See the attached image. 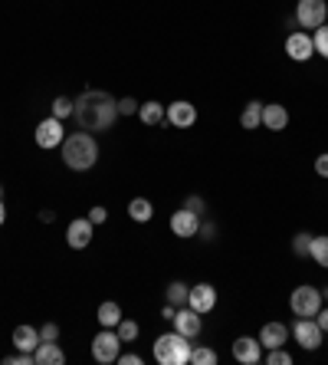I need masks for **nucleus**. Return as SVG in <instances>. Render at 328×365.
Segmentation results:
<instances>
[{"label": "nucleus", "instance_id": "nucleus-1", "mask_svg": "<svg viewBox=\"0 0 328 365\" xmlns=\"http://www.w3.org/2000/svg\"><path fill=\"white\" fill-rule=\"evenodd\" d=\"M73 119H76V125L83 132H109L118 119V99H112L102 89H85L76 99Z\"/></svg>", "mask_w": 328, "mask_h": 365}, {"label": "nucleus", "instance_id": "nucleus-2", "mask_svg": "<svg viewBox=\"0 0 328 365\" xmlns=\"http://www.w3.org/2000/svg\"><path fill=\"white\" fill-rule=\"evenodd\" d=\"M59 152H63L66 168H73V171H89L99 162V142L92 138V132H83V128L63 138Z\"/></svg>", "mask_w": 328, "mask_h": 365}, {"label": "nucleus", "instance_id": "nucleus-3", "mask_svg": "<svg viewBox=\"0 0 328 365\" xmlns=\"http://www.w3.org/2000/svg\"><path fill=\"white\" fill-rule=\"evenodd\" d=\"M191 339L187 336H181V332H164V336H158L154 339V359H158L161 365H187L191 362Z\"/></svg>", "mask_w": 328, "mask_h": 365}, {"label": "nucleus", "instance_id": "nucleus-4", "mask_svg": "<svg viewBox=\"0 0 328 365\" xmlns=\"http://www.w3.org/2000/svg\"><path fill=\"white\" fill-rule=\"evenodd\" d=\"M118 352H122V339H118V332L102 326V332L92 339V359L95 362H102V365H112L118 359Z\"/></svg>", "mask_w": 328, "mask_h": 365}, {"label": "nucleus", "instance_id": "nucleus-5", "mask_svg": "<svg viewBox=\"0 0 328 365\" xmlns=\"http://www.w3.org/2000/svg\"><path fill=\"white\" fill-rule=\"evenodd\" d=\"M289 306H292L295 316H319L322 309V293L315 287H299L292 289V297H289Z\"/></svg>", "mask_w": 328, "mask_h": 365}, {"label": "nucleus", "instance_id": "nucleus-6", "mask_svg": "<svg viewBox=\"0 0 328 365\" xmlns=\"http://www.w3.org/2000/svg\"><path fill=\"white\" fill-rule=\"evenodd\" d=\"M33 138H36V145L40 148H59L63 145V138H66V128H63V119H56V115H50V119H43L40 125H36V132H33Z\"/></svg>", "mask_w": 328, "mask_h": 365}, {"label": "nucleus", "instance_id": "nucleus-7", "mask_svg": "<svg viewBox=\"0 0 328 365\" xmlns=\"http://www.w3.org/2000/svg\"><path fill=\"white\" fill-rule=\"evenodd\" d=\"M328 17V4L325 0H299V7H295V20L299 26H312V30H319Z\"/></svg>", "mask_w": 328, "mask_h": 365}, {"label": "nucleus", "instance_id": "nucleus-8", "mask_svg": "<svg viewBox=\"0 0 328 365\" xmlns=\"http://www.w3.org/2000/svg\"><path fill=\"white\" fill-rule=\"evenodd\" d=\"M292 332H295V342L302 349H309V352L322 346V326L312 316H299V323L292 326Z\"/></svg>", "mask_w": 328, "mask_h": 365}, {"label": "nucleus", "instance_id": "nucleus-9", "mask_svg": "<svg viewBox=\"0 0 328 365\" xmlns=\"http://www.w3.org/2000/svg\"><path fill=\"white\" fill-rule=\"evenodd\" d=\"M286 56L295 63H305L315 56V43H312L309 34H302V30H295V34H289L286 40Z\"/></svg>", "mask_w": 328, "mask_h": 365}, {"label": "nucleus", "instance_id": "nucleus-10", "mask_svg": "<svg viewBox=\"0 0 328 365\" xmlns=\"http://www.w3.org/2000/svg\"><path fill=\"white\" fill-rule=\"evenodd\" d=\"M164 119H168L174 128H191L194 122H197V106H191L187 99H177L164 109Z\"/></svg>", "mask_w": 328, "mask_h": 365}, {"label": "nucleus", "instance_id": "nucleus-11", "mask_svg": "<svg viewBox=\"0 0 328 365\" xmlns=\"http://www.w3.org/2000/svg\"><path fill=\"white\" fill-rule=\"evenodd\" d=\"M92 234H95V224L89 217H76V221L66 227V240L73 250H85V247L92 244Z\"/></svg>", "mask_w": 328, "mask_h": 365}, {"label": "nucleus", "instance_id": "nucleus-12", "mask_svg": "<svg viewBox=\"0 0 328 365\" xmlns=\"http://www.w3.org/2000/svg\"><path fill=\"white\" fill-rule=\"evenodd\" d=\"M187 306L197 309L201 316H207L213 306H217V289H213L211 283H197V287H191V293H187Z\"/></svg>", "mask_w": 328, "mask_h": 365}, {"label": "nucleus", "instance_id": "nucleus-13", "mask_svg": "<svg viewBox=\"0 0 328 365\" xmlns=\"http://www.w3.org/2000/svg\"><path fill=\"white\" fill-rule=\"evenodd\" d=\"M174 329L181 332V336H187V339H197L203 329V319L197 309H191V306H184V309H177L174 316Z\"/></svg>", "mask_w": 328, "mask_h": 365}, {"label": "nucleus", "instance_id": "nucleus-14", "mask_svg": "<svg viewBox=\"0 0 328 365\" xmlns=\"http://www.w3.org/2000/svg\"><path fill=\"white\" fill-rule=\"evenodd\" d=\"M171 230H174V237H197V230H201V217L194 211H174L171 214Z\"/></svg>", "mask_w": 328, "mask_h": 365}, {"label": "nucleus", "instance_id": "nucleus-15", "mask_svg": "<svg viewBox=\"0 0 328 365\" xmlns=\"http://www.w3.org/2000/svg\"><path fill=\"white\" fill-rule=\"evenodd\" d=\"M233 359L243 365H256L263 359V346L260 339H253V336H240V339L233 342Z\"/></svg>", "mask_w": 328, "mask_h": 365}, {"label": "nucleus", "instance_id": "nucleus-16", "mask_svg": "<svg viewBox=\"0 0 328 365\" xmlns=\"http://www.w3.org/2000/svg\"><path fill=\"white\" fill-rule=\"evenodd\" d=\"M260 346L263 349H282L289 342V326H282V323H266L260 329Z\"/></svg>", "mask_w": 328, "mask_h": 365}, {"label": "nucleus", "instance_id": "nucleus-17", "mask_svg": "<svg viewBox=\"0 0 328 365\" xmlns=\"http://www.w3.org/2000/svg\"><path fill=\"white\" fill-rule=\"evenodd\" d=\"M263 125L270 128V132H282V128L289 125L286 106H279V102H270V106H263Z\"/></svg>", "mask_w": 328, "mask_h": 365}, {"label": "nucleus", "instance_id": "nucleus-18", "mask_svg": "<svg viewBox=\"0 0 328 365\" xmlns=\"http://www.w3.org/2000/svg\"><path fill=\"white\" fill-rule=\"evenodd\" d=\"M66 352L59 349V342H40L33 352V365H63Z\"/></svg>", "mask_w": 328, "mask_h": 365}, {"label": "nucleus", "instance_id": "nucleus-19", "mask_svg": "<svg viewBox=\"0 0 328 365\" xmlns=\"http://www.w3.org/2000/svg\"><path fill=\"white\" fill-rule=\"evenodd\" d=\"M40 329H33V326H17L14 329V346L20 349V352H36V346H40Z\"/></svg>", "mask_w": 328, "mask_h": 365}, {"label": "nucleus", "instance_id": "nucleus-20", "mask_svg": "<svg viewBox=\"0 0 328 365\" xmlns=\"http://www.w3.org/2000/svg\"><path fill=\"white\" fill-rule=\"evenodd\" d=\"M128 217L138 224H148L154 217V207L148 197H135V201H128Z\"/></svg>", "mask_w": 328, "mask_h": 365}, {"label": "nucleus", "instance_id": "nucleus-21", "mask_svg": "<svg viewBox=\"0 0 328 365\" xmlns=\"http://www.w3.org/2000/svg\"><path fill=\"white\" fill-rule=\"evenodd\" d=\"M138 119L144 122V125H161V122H164V106H161V102H142V106H138Z\"/></svg>", "mask_w": 328, "mask_h": 365}, {"label": "nucleus", "instance_id": "nucleus-22", "mask_svg": "<svg viewBox=\"0 0 328 365\" xmlns=\"http://www.w3.org/2000/svg\"><path fill=\"white\" fill-rule=\"evenodd\" d=\"M240 125L243 128H260L263 125V102H246L243 112H240Z\"/></svg>", "mask_w": 328, "mask_h": 365}, {"label": "nucleus", "instance_id": "nucleus-23", "mask_svg": "<svg viewBox=\"0 0 328 365\" xmlns=\"http://www.w3.org/2000/svg\"><path fill=\"white\" fill-rule=\"evenodd\" d=\"M99 323L105 326V329H115V326L122 323V306L118 303H102L99 306Z\"/></svg>", "mask_w": 328, "mask_h": 365}, {"label": "nucleus", "instance_id": "nucleus-24", "mask_svg": "<svg viewBox=\"0 0 328 365\" xmlns=\"http://www.w3.org/2000/svg\"><path fill=\"white\" fill-rule=\"evenodd\" d=\"M309 257H312V260H315L319 267H325V270H328V237H312Z\"/></svg>", "mask_w": 328, "mask_h": 365}, {"label": "nucleus", "instance_id": "nucleus-25", "mask_svg": "<svg viewBox=\"0 0 328 365\" xmlns=\"http://www.w3.org/2000/svg\"><path fill=\"white\" fill-rule=\"evenodd\" d=\"M187 365H217V352L207 346H197V349H191V362Z\"/></svg>", "mask_w": 328, "mask_h": 365}, {"label": "nucleus", "instance_id": "nucleus-26", "mask_svg": "<svg viewBox=\"0 0 328 365\" xmlns=\"http://www.w3.org/2000/svg\"><path fill=\"white\" fill-rule=\"evenodd\" d=\"M115 332H118V339H122V342H135L142 329H138L135 319H125V316H122V323L115 326Z\"/></svg>", "mask_w": 328, "mask_h": 365}, {"label": "nucleus", "instance_id": "nucleus-27", "mask_svg": "<svg viewBox=\"0 0 328 365\" xmlns=\"http://www.w3.org/2000/svg\"><path fill=\"white\" fill-rule=\"evenodd\" d=\"M187 293H191V287H187V283H181V280H174V283L168 287V303L187 306Z\"/></svg>", "mask_w": 328, "mask_h": 365}, {"label": "nucleus", "instance_id": "nucleus-28", "mask_svg": "<svg viewBox=\"0 0 328 365\" xmlns=\"http://www.w3.org/2000/svg\"><path fill=\"white\" fill-rule=\"evenodd\" d=\"M73 109H76V102L66 99V96H59V99L53 102V115H56V119H69V115H73Z\"/></svg>", "mask_w": 328, "mask_h": 365}, {"label": "nucleus", "instance_id": "nucleus-29", "mask_svg": "<svg viewBox=\"0 0 328 365\" xmlns=\"http://www.w3.org/2000/svg\"><path fill=\"white\" fill-rule=\"evenodd\" d=\"M292 250H295V257H309V250H312V234H295L292 237Z\"/></svg>", "mask_w": 328, "mask_h": 365}, {"label": "nucleus", "instance_id": "nucleus-30", "mask_svg": "<svg viewBox=\"0 0 328 365\" xmlns=\"http://www.w3.org/2000/svg\"><path fill=\"white\" fill-rule=\"evenodd\" d=\"M312 43H315V53H322V56L328 60V26L325 24H322L319 30L312 34Z\"/></svg>", "mask_w": 328, "mask_h": 365}, {"label": "nucleus", "instance_id": "nucleus-31", "mask_svg": "<svg viewBox=\"0 0 328 365\" xmlns=\"http://www.w3.org/2000/svg\"><path fill=\"white\" fill-rule=\"evenodd\" d=\"M292 356H289L286 349H266V365H289Z\"/></svg>", "mask_w": 328, "mask_h": 365}, {"label": "nucleus", "instance_id": "nucleus-32", "mask_svg": "<svg viewBox=\"0 0 328 365\" xmlns=\"http://www.w3.org/2000/svg\"><path fill=\"white\" fill-rule=\"evenodd\" d=\"M135 112H138V102L132 99V96L118 99V115H135Z\"/></svg>", "mask_w": 328, "mask_h": 365}, {"label": "nucleus", "instance_id": "nucleus-33", "mask_svg": "<svg viewBox=\"0 0 328 365\" xmlns=\"http://www.w3.org/2000/svg\"><path fill=\"white\" fill-rule=\"evenodd\" d=\"M40 339H43V342H56V339H59V326H56V323L40 326Z\"/></svg>", "mask_w": 328, "mask_h": 365}, {"label": "nucleus", "instance_id": "nucleus-34", "mask_svg": "<svg viewBox=\"0 0 328 365\" xmlns=\"http://www.w3.org/2000/svg\"><path fill=\"white\" fill-rule=\"evenodd\" d=\"M4 362L7 365H33V352H17V356H7Z\"/></svg>", "mask_w": 328, "mask_h": 365}, {"label": "nucleus", "instance_id": "nucleus-35", "mask_svg": "<svg viewBox=\"0 0 328 365\" xmlns=\"http://www.w3.org/2000/svg\"><path fill=\"white\" fill-rule=\"evenodd\" d=\"M105 217H109V211H105L102 204H95L92 211H89V221H92V224H105Z\"/></svg>", "mask_w": 328, "mask_h": 365}, {"label": "nucleus", "instance_id": "nucleus-36", "mask_svg": "<svg viewBox=\"0 0 328 365\" xmlns=\"http://www.w3.org/2000/svg\"><path fill=\"white\" fill-rule=\"evenodd\" d=\"M115 362H118V365H142V356H138V352H125V356L118 352Z\"/></svg>", "mask_w": 328, "mask_h": 365}, {"label": "nucleus", "instance_id": "nucleus-37", "mask_svg": "<svg viewBox=\"0 0 328 365\" xmlns=\"http://www.w3.org/2000/svg\"><path fill=\"white\" fill-rule=\"evenodd\" d=\"M184 207H187V211H194L197 217H201V214H203V197H187Z\"/></svg>", "mask_w": 328, "mask_h": 365}, {"label": "nucleus", "instance_id": "nucleus-38", "mask_svg": "<svg viewBox=\"0 0 328 365\" xmlns=\"http://www.w3.org/2000/svg\"><path fill=\"white\" fill-rule=\"evenodd\" d=\"M315 171H319L322 178H328V152H322L319 158H315Z\"/></svg>", "mask_w": 328, "mask_h": 365}, {"label": "nucleus", "instance_id": "nucleus-39", "mask_svg": "<svg viewBox=\"0 0 328 365\" xmlns=\"http://www.w3.org/2000/svg\"><path fill=\"white\" fill-rule=\"evenodd\" d=\"M315 323L322 326V332H328V306L325 309H319V319H315Z\"/></svg>", "mask_w": 328, "mask_h": 365}, {"label": "nucleus", "instance_id": "nucleus-40", "mask_svg": "<svg viewBox=\"0 0 328 365\" xmlns=\"http://www.w3.org/2000/svg\"><path fill=\"white\" fill-rule=\"evenodd\" d=\"M197 234H203V237L211 240L213 234H217V227H213V224H201V230H197Z\"/></svg>", "mask_w": 328, "mask_h": 365}, {"label": "nucleus", "instance_id": "nucleus-41", "mask_svg": "<svg viewBox=\"0 0 328 365\" xmlns=\"http://www.w3.org/2000/svg\"><path fill=\"white\" fill-rule=\"evenodd\" d=\"M7 221V204H4V197H0V224Z\"/></svg>", "mask_w": 328, "mask_h": 365}, {"label": "nucleus", "instance_id": "nucleus-42", "mask_svg": "<svg viewBox=\"0 0 328 365\" xmlns=\"http://www.w3.org/2000/svg\"><path fill=\"white\" fill-rule=\"evenodd\" d=\"M0 197H4V185H0Z\"/></svg>", "mask_w": 328, "mask_h": 365}, {"label": "nucleus", "instance_id": "nucleus-43", "mask_svg": "<svg viewBox=\"0 0 328 365\" xmlns=\"http://www.w3.org/2000/svg\"><path fill=\"white\" fill-rule=\"evenodd\" d=\"M325 297H328V289H325Z\"/></svg>", "mask_w": 328, "mask_h": 365}]
</instances>
